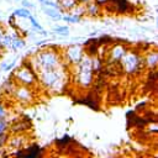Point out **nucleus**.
Instances as JSON below:
<instances>
[{"mask_svg":"<svg viewBox=\"0 0 158 158\" xmlns=\"http://www.w3.org/2000/svg\"><path fill=\"white\" fill-rule=\"evenodd\" d=\"M22 4H23V6H26V7H32V5H31V4H28L27 1H22Z\"/></svg>","mask_w":158,"mask_h":158,"instance_id":"nucleus-7","label":"nucleus"},{"mask_svg":"<svg viewBox=\"0 0 158 158\" xmlns=\"http://www.w3.org/2000/svg\"><path fill=\"white\" fill-rule=\"evenodd\" d=\"M44 12H46V15H48V16H51V17H54V19H62V16L59 15V12H57L56 10H53V9H44Z\"/></svg>","mask_w":158,"mask_h":158,"instance_id":"nucleus-1","label":"nucleus"},{"mask_svg":"<svg viewBox=\"0 0 158 158\" xmlns=\"http://www.w3.org/2000/svg\"><path fill=\"white\" fill-rule=\"evenodd\" d=\"M43 1H44V0H40V2H42V4H43Z\"/></svg>","mask_w":158,"mask_h":158,"instance_id":"nucleus-8","label":"nucleus"},{"mask_svg":"<svg viewBox=\"0 0 158 158\" xmlns=\"http://www.w3.org/2000/svg\"><path fill=\"white\" fill-rule=\"evenodd\" d=\"M54 32L56 33H60L63 36H67L68 35V27L67 26H58L54 28Z\"/></svg>","mask_w":158,"mask_h":158,"instance_id":"nucleus-2","label":"nucleus"},{"mask_svg":"<svg viewBox=\"0 0 158 158\" xmlns=\"http://www.w3.org/2000/svg\"><path fill=\"white\" fill-rule=\"evenodd\" d=\"M43 4H44V5H47V6L54 7V9H59V4H54V2H52V1H48V0H44V1H43Z\"/></svg>","mask_w":158,"mask_h":158,"instance_id":"nucleus-5","label":"nucleus"},{"mask_svg":"<svg viewBox=\"0 0 158 158\" xmlns=\"http://www.w3.org/2000/svg\"><path fill=\"white\" fill-rule=\"evenodd\" d=\"M64 21H67V22H78V17H72V16H64V17H62Z\"/></svg>","mask_w":158,"mask_h":158,"instance_id":"nucleus-6","label":"nucleus"},{"mask_svg":"<svg viewBox=\"0 0 158 158\" xmlns=\"http://www.w3.org/2000/svg\"><path fill=\"white\" fill-rule=\"evenodd\" d=\"M28 19H30V21H31V23H32V26H33L35 28H37V30H42V27H41V26H40V25L36 22V20H35V19H33L31 15L28 16Z\"/></svg>","mask_w":158,"mask_h":158,"instance_id":"nucleus-4","label":"nucleus"},{"mask_svg":"<svg viewBox=\"0 0 158 158\" xmlns=\"http://www.w3.org/2000/svg\"><path fill=\"white\" fill-rule=\"evenodd\" d=\"M15 15L21 16V17H28L30 16V11L26 10V9H20V10H16L15 11Z\"/></svg>","mask_w":158,"mask_h":158,"instance_id":"nucleus-3","label":"nucleus"}]
</instances>
